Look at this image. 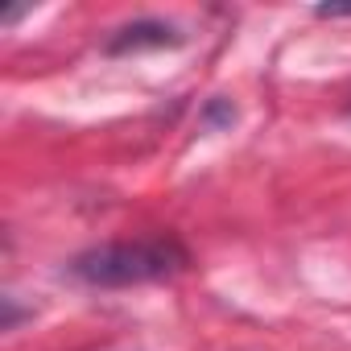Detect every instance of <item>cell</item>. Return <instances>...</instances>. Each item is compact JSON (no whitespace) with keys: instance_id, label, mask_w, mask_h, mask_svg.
Wrapping results in <instances>:
<instances>
[{"instance_id":"obj_1","label":"cell","mask_w":351,"mask_h":351,"mask_svg":"<svg viewBox=\"0 0 351 351\" xmlns=\"http://www.w3.org/2000/svg\"><path fill=\"white\" fill-rule=\"evenodd\" d=\"M191 265V252L173 236H145V240H112L79 252L71 273L91 289H128L149 281H169Z\"/></svg>"},{"instance_id":"obj_2","label":"cell","mask_w":351,"mask_h":351,"mask_svg":"<svg viewBox=\"0 0 351 351\" xmlns=\"http://www.w3.org/2000/svg\"><path fill=\"white\" fill-rule=\"evenodd\" d=\"M182 34L165 25V21H132L124 29H116V38L108 42V54H136V50H161V46H178Z\"/></svg>"},{"instance_id":"obj_3","label":"cell","mask_w":351,"mask_h":351,"mask_svg":"<svg viewBox=\"0 0 351 351\" xmlns=\"http://www.w3.org/2000/svg\"><path fill=\"white\" fill-rule=\"evenodd\" d=\"M236 120V108L228 104V99H211V108H207V124H232Z\"/></svg>"}]
</instances>
